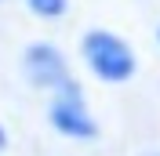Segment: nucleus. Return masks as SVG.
Returning <instances> with one entry per match:
<instances>
[{
	"label": "nucleus",
	"mask_w": 160,
	"mask_h": 156,
	"mask_svg": "<svg viewBox=\"0 0 160 156\" xmlns=\"http://www.w3.org/2000/svg\"><path fill=\"white\" fill-rule=\"evenodd\" d=\"M80 55L102 84H124L135 76V66H138L131 44L109 29H88L80 40Z\"/></svg>",
	"instance_id": "f257e3e1"
},
{
	"label": "nucleus",
	"mask_w": 160,
	"mask_h": 156,
	"mask_svg": "<svg viewBox=\"0 0 160 156\" xmlns=\"http://www.w3.org/2000/svg\"><path fill=\"white\" fill-rule=\"evenodd\" d=\"M48 120H51V127H55L58 134L73 138V142H91V138L98 134V124H95L88 102H84L80 84H73V87L58 91V95H51Z\"/></svg>",
	"instance_id": "f03ea898"
},
{
	"label": "nucleus",
	"mask_w": 160,
	"mask_h": 156,
	"mask_svg": "<svg viewBox=\"0 0 160 156\" xmlns=\"http://www.w3.org/2000/svg\"><path fill=\"white\" fill-rule=\"evenodd\" d=\"M22 69H26V80H29L33 87L51 91V95H58V91H66V87L77 84L73 73H69L66 55H62L55 44H29L26 55H22Z\"/></svg>",
	"instance_id": "7ed1b4c3"
},
{
	"label": "nucleus",
	"mask_w": 160,
	"mask_h": 156,
	"mask_svg": "<svg viewBox=\"0 0 160 156\" xmlns=\"http://www.w3.org/2000/svg\"><path fill=\"white\" fill-rule=\"evenodd\" d=\"M26 7L37 15V18H62L66 15V7H69V0H26Z\"/></svg>",
	"instance_id": "20e7f679"
},
{
	"label": "nucleus",
	"mask_w": 160,
	"mask_h": 156,
	"mask_svg": "<svg viewBox=\"0 0 160 156\" xmlns=\"http://www.w3.org/2000/svg\"><path fill=\"white\" fill-rule=\"evenodd\" d=\"M4 145H8V134H4V127H0V149H4Z\"/></svg>",
	"instance_id": "39448f33"
},
{
	"label": "nucleus",
	"mask_w": 160,
	"mask_h": 156,
	"mask_svg": "<svg viewBox=\"0 0 160 156\" xmlns=\"http://www.w3.org/2000/svg\"><path fill=\"white\" fill-rule=\"evenodd\" d=\"M157 40H160V29H157Z\"/></svg>",
	"instance_id": "423d86ee"
}]
</instances>
